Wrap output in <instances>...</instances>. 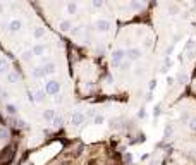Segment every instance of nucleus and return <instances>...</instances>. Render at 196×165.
Masks as SVG:
<instances>
[{
    "label": "nucleus",
    "mask_w": 196,
    "mask_h": 165,
    "mask_svg": "<svg viewBox=\"0 0 196 165\" xmlns=\"http://www.w3.org/2000/svg\"><path fill=\"white\" fill-rule=\"evenodd\" d=\"M59 91H60L59 81H55V79H50V81H47V83H45V93H47V95L54 96V95H59Z\"/></svg>",
    "instance_id": "f257e3e1"
},
{
    "label": "nucleus",
    "mask_w": 196,
    "mask_h": 165,
    "mask_svg": "<svg viewBox=\"0 0 196 165\" xmlns=\"http://www.w3.org/2000/svg\"><path fill=\"white\" fill-rule=\"evenodd\" d=\"M124 57H126V50H124V48L114 50V54H112V65H114V67H119L120 62L124 60Z\"/></svg>",
    "instance_id": "f03ea898"
},
{
    "label": "nucleus",
    "mask_w": 196,
    "mask_h": 165,
    "mask_svg": "<svg viewBox=\"0 0 196 165\" xmlns=\"http://www.w3.org/2000/svg\"><path fill=\"white\" fill-rule=\"evenodd\" d=\"M95 26H97L98 33H107V31L112 28V22H110L108 19H98L97 22H95Z\"/></svg>",
    "instance_id": "7ed1b4c3"
},
{
    "label": "nucleus",
    "mask_w": 196,
    "mask_h": 165,
    "mask_svg": "<svg viewBox=\"0 0 196 165\" xmlns=\"http://www.w3.org/2000/svg\"><path fill=\"white\" fill-rule=\"evenodd\" d=\"M141 55H143L141 48H129V50H126V57H127L131 62H133V60H139Z\"/></svg>",
    "instance_id": "20e7f679"
},
{
    "label": "nucleus",
    "mask_w": 196,
    "mask_h": 165,
    "mask_svg": "<svg viewBox=\"0 0 196 165\" xmlns=\"http://www.w3.org/2000/svg\"><path fill=\"white\" fill-rule=\"evenodd\" d=\"M83 122H84V113L74 112V113L71 115V124H72V126H81Z\"/></svg>",
    "instance_id": "39448f33"
},
{
    "label": "nucleus",
    "mask_w": 196,
    "mask_h": 165,
    "mask_svg": "<svg viewBox=\"0 0 196 165\" xmlns=\"http://www.w3.org/2000/svg\"><path fill=\"white\" fill-rule=\"evenodd\" d=\"M21 28H22V22H21L19 19H12V21L9 22V31H10V33H19Z\"/></svg>",
    "instance_id": "423d86ee"
},
{
    "label": "nucleus",
    "mask_w": 196,
    "mask_h": 165,
    "mask_svg": "<svg viewBox=\"0 0 196 165\" xmlns=\"http://www.w3.org/2000/svg\"><path fill=\"white\" fill-rule=\"evenodd\" d=\"M71 28H72V22H71L69 19H62V21L59 22V29L60 31H64V33L71 31Z\"/></svg>",
    "instance_id": "0eeeda50"
},
{
    "label": "nucleus",
    "mask_w": 196,
    "mask_h": 165,
    "mask_svg": "<svg viewBox=\"0 0 196 165\" xmlns=\"http://www.w3.org/2000/svg\"><path fill=\"white\" fill-rule=\"evenodd\" d=\"M9 71H10V64H9V60L0 58V76H5Z\"/></svg>",
    "instance_id": "6e6552de"
},
{
    "label": "nucleus",
    "mask_w": 196,
    "mask_h": 165,
    "mask_svg": "<svg viewBox=\"0 0 196 165\" xmlns=\"http://www.w3.org/2000/svg\"><path fill=\"white\" fill-rule=\"evenodd\" d=\"M55 71H57V65H55L54 62H50V64H45V65H43V72H45V77H47V76H50V74H54Z\"/></svg>",
    "instance_id": "1a4fd4ad"
},
{
    "label": "nucleus",
    "mask_w": 196,
    "mask_h": 165,
    "mask_svg": "<svg viewBox=\"0 0 196 165\" xmlns=\"http://www.w3.org/2000/svg\"><path fill=\"white\" fill-rule=\"evenodd\" d=\"M31 77H35V79H41V77H45V72H43V65L35 67V69L31 71Z\"/></svg>",
    "instance_id": "9d476101"
},
{
    "label": "nucleus",
    "mask_w": 196,
    "mask_h": 165,
    "mask_svg": "<svg viewBox=\"0 0 196 165\" xmlns=\"http://www.w3.org/2000/svg\"><path fill=\"white\" fill-rule=\"evenodd\" d=\"M55 117V110L54 109H47V110H43V119L45 120H48V122H52V119Z\"/></svg>",
    "instance_id": "9b49d317"
},
{
    "label": "nucleus",
    "mask_w": 196,
    "mask_h": 165,
    "mask_svg": "<svg viewBox=\"0 0 196 165\" xmlns=\"http://www.w3.org/2000/svg\"><path fill=\"white\" fill-rule=\"evenodd\" d=\"M65 12H67V14H71V16H74V14L78 12V5H76L74 2H69V3H67V7H65Z\"/></svg>",
    "instance_id": "f8f14e48"
},
{
    "label": "nucleus",
    "mask_w": 196,
    "mask_h": 165,
    "mask_svg": "<svg viewBox=\"0 0 196 165\" xmlns=\"http://www.w3.org/2000/svg\"><path fill=\"white\" fill-rule=\"evenodd\" d=\"M31 50H33V54L35 55H43L45 54V45H41V43H38V45H35V47H33V48H31Z\"/></svg>",
    "instance_id": "ddd939ff"
},
{
    "label": "nucleus",
    "mask_w": 196,
    "mask_h": 165,
    "mask_svg": "<svg viewBox=\"0 0 196 165\" xmlns=\"http://www.w3.org/2000/svg\"><path fill=\"white\" fill-rule=\"evenodd\" d=\"M33 57H35V54H33V50H31V48H29V50H24V52H22V55H21V58H22L24 62H29Z\"/></svg>",
    "instance_id": "4468645a"
},
{
    "label": "nucleus",
    "mask_w": 196,
    "mask_h": 165,
    "mask_svg": "<svg viewBox=\"0 0 196 165\" xmlns=\"http://www.w3.org/2000/svg\"><path fill=\"white\" fill-rule=\"evenodd\" d=\"M5 110H7L9 115H17V107L12 105V103H7V105H5Z\"/></svg>",
    "instance_id": "2eb2a0df"
},
{
    "label": "nucleus",
    "mask_w": 196,
    "mask_h": 165,
    "mask_svg": "<svg viewBox=\"0 0 196 165\" xmlns=\"http://www.w3.org/2000/svg\"><path fill=\"white\" fill-rule=\"evenodd\" d=\"M33 36L40 40V38L45 36V28H35V31H33Z\"/></svg>",
    "instance_id": "dca6fc26"
},
{
    "label": "nucleus",
    "mask_w": 196,
    "mask_h": 165,
    "mask_svg": "<svg viewBox=\"0 0 196 165\" xmlns=\"http://www.w3.org/2000/svg\"><path fill=\"white\" fill-rule=\"evenodd\" d=\"M45 90H38V91L35 93V102H45Z\"/></svg>",
    "instance_id": "f3484780"
},
{
    "label": "nucleus",
    "mask_w": 196,
    "mask_h": 165,
    "mask_svg": "<svg viewBox=\"0 0 196 165\" xmlns=\"http://www.w3.org/2000/svg\"><path fill=\"white\" fill-rule=\"evenodd\" d=\"M103 122H105V117H103L101 113H98V115H95V117H93V124L100 126V124H103Z\"/></svg>",
    "instance_id": "a211bd4d"
},
{
    "label": "nucleus",
    "mask_w": 196,
    "mask_h": 165,
    "mask_svg": "<svg viewBox=\"0 0 196 165\" xmlns=\"http://www.w3.org/2000/svg\"><path fill=\"white\" fill-rule=\"evenodd\" d=\"M167 10H169V14H170V16H176L177 12H179V7H177L176 3H170V5H169V9H167Z\"/></svg>",
    "instance_id": "6ab92c4d"
},
{
    "label": "nucleus",
    "mask_w": 196,
    "mask_h": 165,
    "mask_svg": "<svg viewBox=\"0 0 196 165\" xmlns=\"http://www.w3.org/2000/svg\"><path fill=\"white\" fill-rule=\"evenodd\" d=\"M5 76H7V81H9V83H16V81H17V74L16 72H10V71H9Z\"/></svg>",
    "instance_id": "aec40b11"
},
{
    "label": "nucleus",
    "mask_w": 196,
    "mask_h": 165,
    "mask_svg": "<svg viewBox=\"0 0 196 165\" xmlns=\"http://www.w3.org/2000/svg\"><path fill=\"white\" fill-rule=\"evenodd\" d=\"M188 127L196 132V117H189V120H188Z\"/></svg>",
    "instance_id": "412c9836"
},
{
    "label": "nucleus",
    "mask_w": 196,
    "mask_h": 165,
    "mask_svg": "<svg viewBox=\"0 0 196 165\" xmlns=\"http://www.w3.org/2000/svg\"><path fill=\"white\" fill-rule=\"evenodd\" d=\"M52 124H54L55 127H59V126L64 124V119H62V117H54V119H52Z\"/></svg>",
    "instance_id": "4be33fe9"
},
{
    "label": "nucleus",
    "mask_w": 196,
    "mask_h": 165,
    "mask_svg": "<svg viewBox=\"0 0 196 165\" xmlns=\"http://www.w3.org/2000/svg\"><path fill=\"white\" fill-rule=\"evenodd\" d=\"M122 71H129L131 69V60H127V62H120V65H119Z\"/></svg>",
    "instance_id": "5701e85b"
},
{
    "label": "nucleus",
    "mask_w": 196,
    "mask_h": 165,
    "mask_svg": "<svg viewBox=\"0 0 196 165\" xmlns=\"http://www.w3.org/2000/svg\"><path fill=\"white\" fill-rule=\"evenodd\" d=\"M129 7H131L133 10H138V9L141 7V3H139L138 0H131V2H129Z\"/></svg>",
    "instance_id": "b1692460"
},
{
    "label": "nucleus",
    "mask_w": 196,
    "mask_h": 165,
    "mask_svg": "<svg viewBox=\"0 0 196 165\" xmlns=\"http://www.w3.org/2000/svg\"><path fill=\"white\" fill-rule=\"evenodd\" d=\"M105 5V0H93V7L95 9H101Z\"/></svg>",
    "instance_id": "393cba45"
},
{
    "label": "nucleus",
    "mask_w": 196,
    "mask_h": 165,
    "mask_svg": "<svg viewBox=\"0 0 196 165\" xmlns=\"http://www.w3.org/2000/svg\"><path fill=\"white\" fill-rule=\"evenodd\" d=\"M71 35H72V36H79V35H81V26H76V28L71 31Z\"/></svg>",
    "instance_id": "a878e982"
},
{
    "label": "nucleus",
    "mask_w": 196,
    "mask_h": 165,
    "mask_svg": "<svg viewBox=\"0 0 196 165\" xmlns=\"http://www.w3.org/2000/svg\"><path fill=\"white\" fill-rule=\"evenodd\" d=\"M138 117H139V119H145V117H146V110L139 109V110H138Z\"/></svg>",
    "instance_id": "bb28decb"
},
{
    "label": "nucleus",
    "mask_w": 196,
    "mask_h": 165,
    "mask_svg": "<svg viewBox=\"0 0 196 165\" xmlns=\"http://www.w3.org/2000/svg\"><path fill=\"white\" fill-rule=\"evenodd\" d=\"M160 113H162V110H160V105H157V107L153 109V117H158Z\"/></svg>",
    "instance_id": "cd10ccee"
},
{
    "label": "nucleus",
    "mask_w": 196,
    "mask_h": 165,
    "mask_svg": "<svg viewBox=\"0 0 196 165\" xmlns=\"http://www.w3.org/2000/svg\"><path fill=\"white\" fill-rule=\"evenodd\" d=\"M7 136H9V132H7L5 129H0V139H5Z\"/></svg>",
    "instance_id": "c85d7f7f"
},
{
    "label": "nucleus",
    "mask_w": 196,
    "mask_h": 165,
    "mask_svg": "<svg viewBox=\"0 0 196 165\" xmlns=\"http://www.w3.org/2000/svg\"><path fill=\"white\" fill-rule=\"evenodd\" d=\"M174 81H176V79H174L172 76H167V84H169V86H170V84H174Z\"/></svg>",
    "instance_id": "c756f323"
},
{
    "label": "nucleus",
    "mask_w": 196,
    "mask_h": 165,
    "mask_svg": "<svg viewBox=\"0 0 196 165\" xmlns=\"http://www.w3.org/2000/svg\"><path fill=\"white\" fill-rule=\"evenodd\" d=\"M181 120H182L184 124H188V120H189V115H188V113H184V115L181 117Z\"/></svg>",
    "instance_id": "7c9ffc66"
},
{
    "label": "nucleus",
    "mask_w": 196,
    "mask_h": 165,
    "mask_svg": "<svg viewBox=\"0 0 196 165\" xmlns=\"http://www.w3.org/2000/svg\"><path fill=\"white\" fill-rule=\"evenodd\" d=\"M193 48V40H189L188 43H186V50H191Z\"/></svg>",
    "instance_id": "2f4dec72"
},
{
    "label": "nucleus",
    "mask_w": 196,
    "mask_h": 165,
    "mask_svg": "<svg viewBox=\"0 0 196 165\" xmlns=\"http://www.w3.org/2000/svg\"><path fill=\"white\" fill-rule=\"evenodd\" d=\"M170 132H172V129H170V127L165 129V138H169V136H170Z\"/></svg>",
    "instance_id": "473e14b6"
},
{
    "label": "nucleus",
    "mask_w": 196,
    "mask_h": 165,
    "mask_svg": "<svg viewBox=\"0 0 196 165\" xmlns=\"http://www.w3.org/2000/svg\"><path fill=\"white\" fill-rule=\"evenodd\" d=\"M155 83H157V81H150V91H152V90L155 88Z\"/></svg>",
    "instance_id": "72a5a7b5"
},
{
    "label": "nucleus",
    "mask_w": 196,
    "mask_h": 165,
    "mask_svg": "<svg viewBox=\"0 0 196 165\" xmlns=\"http://www.w3.org/2000/svg\"><path fill=\"white\" fill-rule=\"evenodd\" d=\"M126 160H127V162H131V160H133V157H131V153H126Z\"/></svg>",
    "instance_id": "f704fd0d"
}]
</instances>
